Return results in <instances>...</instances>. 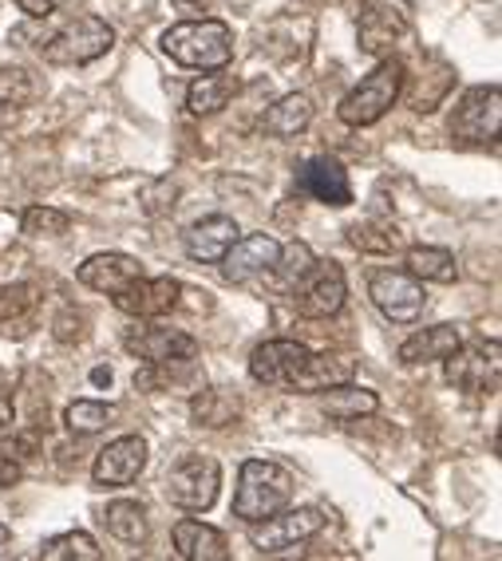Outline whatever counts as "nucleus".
Returning a JSON list of instances; mask_svg holds the SVG:
<instances>
[{
    "label": "nucleus",
    "instance_id": "obj_1",
    "mask_svg": "<svg viewBox=\"0 0 502 561\" xmlns=\"http://www.w3.org/2000/svg\"><path fill=\"white\" fill-rule=\"evenodd\" d=\"M293 502V474L289 467L273 459H246L238 471V491H233V518L262 522L270 514L285 511Z\"/></svg>",
    "mask_w": 502,
    "mask_h": 561
},
{
    "label": "nucleus",
    "instance_id": "obj_2",
    "mask_svg": "<svg viewBox=\"0 0 502 561\" xmlns=\"http://www.w3.org/2000/svg\"><path fill=\"white\" fill-rule=\"evenodd\" d=\"M162 51L171 56L179 68H198V71H214L226 68L233 60V32L230 24L210 21H182L174 28L162 32Z\"/></svg>",
    "mask_w": 502,
    "mask_h": 561
},
{
    "label": "nucleus",
    "instance_id": "obj_3",
    "mask_svg": "<svg viewBox=\"0 0 502 561\" xmlns=\"http://www.w3.org/2000/svg\"><path fill=\"white\" fill-rule=\"evenodd\" d=\"M400 91H403V64L392 60V56H384V60L344 95L336 115H341V123H349V127H372V123H380L384 115L396 107Z\"/></svg>",
    "mask_w": 502,
    "mask_h": 561
},
{
    "label": "nucleus",
    "instance_id": "obj_4",
    "mask_svg": "<svg viewBox=\"0 0 502 561\" xmlns=\"http://www.w3.org/2000/svg\"><path fill=\"white\" fill-rule=\"evenodd\" d=\"M111 48H115V28L107 21H100V16L83 12V16L68 21L56 36H48L41 44V56L52 68H80V64L107 56Z\"/></svg>",
    "mask_w": 502,
    "mask_h": 561
},
{
    "label": "nucleus",
    "instance_id": "obj_5",
    "mask_svg": "<svg viewBox=\"0 0 502 561\" xmlns=\"http://www.w3.org/2000/svg\"><path fill=\"white\" fill-rule=\"evenodd\" d=\"M218 486H221V467L214 455H182L174 462L167 479H162V494L171 506L186 514H206L218 502Z\"/></svg>",
    "mask_w": 502,
    "mask_h": 561
},
{
    "label": "nucleus",
    "instance_id": "obj_6",
    "mask_svg": "<svg viewBox=\"0 0 502 561\" xmlns=\"http://www.w3.org/2000/svg\"><path fill=\"white\" fill-rule=\"evenodd\" d=\"M289 289H293V309H297V317L329 321V317H336V312L344 309L349 280H344V270L336 261H312Z\"/></svg>",
    "mask_w": 502,
    "mask_h": 561
},
{
    "label": "nucleus",
    "instance_id": "obj_7",
    "mask_svg": "<svg viewBox=\"0 0 502 561\" xmlns=\"http://www.w3.org/2000/svg\"><path fill=\"white\" fill-rule=\"evenodd\" d=\"M123 348L139 356L142 364H151L155 376H167L174 368H194L198 360V341L182 329H127L123 332Z\"/></svg>",
    "mask_w": 502,
    "mask_h": 561
},
{
    "label": "nucleus",
    "instance_id": "obj_8",
    "mask_svg": "<svg viewBox=\"0 0 502 561\" xmlns=\"http://www.w3.org/2000/svg\"><path fill=\"white\" fill-rule=\"evenodd\" d=\"M324 511H317V506H297V511H277V514H270V518H262V522H250V546L258 553H285V550H293L297 541H309V538H317V534L324 530Z\"/></svg>",
    "mask_w": 502,
    "mask_h": 561
},
{
    "label": "nucleus",
    "instance_id": "obj_9",
    "mask_svg": "<svg viewBox=\"0 0 502 561\" xmlns=\"http://www.w3.org/2000/svg\"><path fill=\"white\" fill-rule=\"evenodd\" d=\"M502 127V88L499 83H479L467 88L455 103L452 135L459 142H494Z\"/></svg>",
    "mask_w": 502,
    "mask_h": 561
},
{
    "label": "nucleus",
    "instance_id": "obj_10",
    "mask_svg": "<svg viewBox=\"0 0 502 561\" xmlns=\"http://www.w3.org/2000/svg\"><path fill=\"white\" fill-rule=\"evenodd\" d=\"M368 297L392 324H415L423 317V309H427L423 280H415L412 273H403V270H376L372 273Z\"/></svg>",
    "mask_w": 502,
    "mask_h": 561
},
{
    "label": "nucleus",
    "instance_id": "obj_11",
    "mask_svg": "<svg viewBox=\"0 0 502 561\" xmlns=\"http://www.w3.org/2000/svg\"><path fill=\"white\" fill-rule=\"evenodd\" d=\"M277 257H282V241L273 238V233H250V238L233 241L218 265H221V277L230 280V285H250L253 277L273 273Z\"/></svg>",
    "mask_w": 502,
    "mask_h": 561
},
{
    "label": "nucleus",
    "instance_id": "obj_12",
    "mask_svg": "<svg viewBox=\"0 0 502 561\" xmlns=\"http://www.w3.org/2000/svg\"><path fill=\"white\" fill-rule=\"evenodd\" d=\"M179 297H182V285L174 277H147L142 273L139 280H132L123 293H115L111 301L115 309L135 317V321H159L167 317L171 309H179Z\"/></svg>",
    "mask_w": 502,
    "mask_h": 561
},
{
    "label": "nucleus",
    "instance_id": "obj_13",
    "mask_svg": "<svg viewBox=\"0 0 502 561\" xmlns=\"http://www.w3.org/2000/svg\"><path fill=\"white\" fill-rule=\"evenodd\" d=\"M147 467V439L142 435H119L111 439L91 467V479L100 486H132Z\"/></svg>",
    "mask_w": 502,
    "mask_h": 561
},
{
    "label": "nucleus",
    "instance_id": "obj_14",
    "mask_svg": "<svg viewBox=\"0 0 502 561\" xmlns=\"http://www.w3.org/2000/svg\"><path fill=\"white\" fill-rule=\"evenodd\" d=\"M349 380H356V356H349V352H309L285 388L297 391V396H321V391Z\"/></svg>",
    "mask_w": 502,
    "mask_h": 561
},
{
    "label": "nucleus",
    "instance_id": "obj_15",
    "mask_svg": "<svg viewBox=\"0 0 502 561\" xmlns=\"http://www.w3.org/2000/svg\"><path fill=\"white\" fill-rule=\"evenodd\" d=\"M403 36H408V21H403L400 9L380 4V0L361 4V16H356V41H361L364 56H380L384 60Z\"/></svg>",
    "mask_w": 502,
    "mask_h": 561
},
{
    "label": "nucleus",
    "instance_id": "obj_16",
    "mask_svg": "<svg viewBox=\"0 0 502 561\" xmlns=\"http://www.w3.org/2000/svg\"><path fill=\"white\" fill-rule=\"evenodd\" d=\"M139 277H142V261L132 257V253H91L80 270H76V280H80L83 289L107 293V297L123 293Z\"/></svg>",
    "mask_w": 502,
    "mask_h": 561
},
{
    "label": "nucleus",
    "instance_id": "obj_17",
    "mask_svg": "<svg viewBox=\"0 0 502 561\" xmlns=\"http://www.w3.org/2000/svg\"><path fill=\"white\" fill-rule=\"evenodd\" d=\"M309 348L301 341H265L250 352V376L270 388H285L289 376L305 364Z\"/></svg>",
    "mask_w": 502,
    "mask_h": 561
},
{
    "label": "nucleus",
    "instance_id": "obj_18",
    "mask_svg": "<svg viewBox=\"0 0 502 561\" xmlns=\"http://www.w3.org/2000/svg\"><path fill=\"white\" fill-rule=\"evenodd\" d=\"M443 364H447V380L459 391L491 396V391L499 388V348H491V356L482 348H459Z\"/></svg>",
    "mask_w": 502,
    "mask_h": 561
},
{
    "label": "nucleus",
    "instance_id": "obj_19",
    "mask_svg": "<svg viewBox=\"0 0 502 561\" xmlns=\"http://www.w3.org/2000/svg\"><path fill=\"white\" fill-rule=\"evenodd\" d=\"M238 221L226 218V214H210V218L194 221L191 230H186V238H182V250H186V257L191 261H202V265H218L221 257H226V250H230L233 241H238Z\"/></svg>",
    "mask_w": 502,
    "mask_h": 561
},
{
    "label": "nucleus",
    "instance_id": "obj_20",
    "mask_svg": "<svg viewBox=\"0 0 502 561\" xmlns=\"http://www.w3.org/2000/svg\"><path fill=\"white\" fill-rule=\"evenodd\" d=\"M301 191L312 194L317 202L324 206H336L344 210L352 202V182H349V171H344L341 159H332V154H317L301 167Z\"/></svg>",
    "mask_w": 502,
    "mask_h": 561
},
{
    "label": "nucleus",
    "instance_id": "obj_21",
    "mask_svg": "<svg viewBox=\"0 0 502 561\" xmlns=\"http://www.w3.org/2000/svg\"><path fill=\"white\" fill-rule=\"evenodd\" d=\"M463 348V332L455 324H432V329H420L412 332L408 341L400 344V364L403 368H423V364H440L447 356Z\"/></svg>",
    "mask_w": 502,
    "mask_h": 561
},
{
    "label": "nucleus",
    "instance_id": "obj_22",
    "mask_svg": "<svg viewBox=\"0 0 502 561\" xmlns=\"http://www.w3.org/2000/svg\"><path fill=\"white\" fill-rule=\"evenodd\" d=\"M171 541H174V553H179L182 561H226L230 558L226 534L206 526V522H194V518L174 522Z\"/></svg>",
    "mask_w": 502,
    "mask_h": 561
},
{
    "label": "nucleus",
    "instance_id": "obj_23",
    "mask_svg": "<svg viewBox=\"0 0 502 561\" xmlns=\"http://www.w3.org/2000/svg\"><path fill=\"white\" fill-rule=\"evenodd\" d=\"M41 301H44L41 285H32V280H12V285H4V289H0V332L24 336V332L36 324Z\"/></svg>",
    "mask_w": 502,
    "mask_h": 561
},
{
    "label": "nucleus",
    "instance_id": "obj_24",
    "mask_svg": "<svg viewBox=\"0 0 502 561\" xmlns=\"http://www.w3.org/2000/svg\"><path fill=\"white\" fill-rule=\"evenodd\" d=\"M238 88L241 83L230 71V64H226V68H214V76H198V80L186 88V111L198 115V119L218 115L221 107H230V100L238 95Z\"/></svg>",
    "mask_w": 502,
    "mask_h": 561
},
{
    "label": "nucleus",
    "instance_id": "obj_25",
    "mask_svg": "<svg viewBox=\"0 0 502 561\" xmlns=\"http://www.w3.org/2000/svg\"><path fill=\"white\" fill-rule=\"evenodd\" d=\"M312 115H317V107H312L309 95L305 91H289V95H282V100L265 111L262 130L273 135V139H297L301 130H309Z\"/></svg>",
    "mask_w": 502,
    "mask_h": 561
},
{
    "label": "nucleus",
    "instance_id": "obj_26",
    "mask_svg": "<svg viewBox=\"0 0 502 561\" xmlns=\"http://www.w3.org/2000/svg\"><path fill=\"white\" fill-rule=\"evenodd\" d=\"M241 415V400L233 388H198L191 400V420L194 427H206V432H221L230 427Z\"/></svg>",
    "mask_w": 502,
    "mask_h": 561
},
{
    "label": "nucleus",
    "instance_id": "obj_27",
    "mask_svg": "<svg viewBox=\"0 0 502 561\" xmlns=\"http://www.w3.org/2000/svg\"><path fill=\"white\" fill-rule=\"evenodd\" d=\"M321 411L336 423H356L364 415H376L380 411V396L372 388H356V383H336V388L324 391Z\"/></svg>",
    "mask_w": 502,
    "mask_h": 561
},
{
    "label": "nucleus",
    "instance_id": "obj_28",
    "mask_svg": "<svg viewBox=\"0 0 502 561\" xmlns=\"http://www.w3.org/2000/svg\"><path fill=\"white\" fill-rule=\"evenodd\" d=\"M349 245L356 253H368V257H392L400 253L403 238L396 230L392 221H380V218H368V221H352L349 230Z\"/></svg>",
    "mask_w": 502,
    "mask_h": 561
},
{
    "label": "nucleus",
    "instance_id": "obj_29",
    "mask_svg": "<svg viewBox=\"0 0 502 561\" xmlns=\"http://www.w3.org/2000/svg\"><path fill=\"white\" fill-rule=\"evenodd\" d=\"M403 265H408V273H412L415 280H435V285H452V280L459 277L455 257L447 250H440V245H412L408 257H403Z\"/></svg>",
    "mask_w": 502,
    "mask_h": 561
},
{
    "label": "nucleus",
    "instance_id": "obj_30",
    "mask_svg": "<svg viewBox=\"0 0 502 561\" xmlns=\"http://www.w3.org/2000/svg\"><path fill=\"white\" fill-rule=\"evenodd\" d=\"M103 526H107L111 538L127 541V546H142L147 541V534H151V526H147V511H142L139 502H111L107 514H103Z\"/></svg>",
    "mask_w": 502,
    "mask_h": 561
},
{
    "label": "nucleus",
    "instance_id": "obj_31",
    "mask_svg": "<svg viewBox=\"0 0 502 561\" xmlns=\"http://www.w3.org/2000/svg\"><path fill=\"white\" fill-rule=\"evenodd\" d=\"M41 558L44 561H100L103 550L100 541L91 538L83 530H68V534H56L41 546Z\"/></svg>",
    "mask_w": 502,
    "mask_h": 561
},
{
    "label": "nucleus",
    "instance_id": "obj_32",
    "mask_svg": "<svg viewBox=\"0 0 502 561\" xmlns=\"http://www.w3.org/2000/svg\"><path fill=\"white\" fill-rule=\"evenodd\" d=\"M115 415H119V408H115V403L76 400V403H68V411H64V423H68L71 435H95V432H103Z\"/></svg>",
    "mask_w": 502,
    "mask_h": 561
},
{
    "label": "nucleus",
    "instance_id": "obj_33",
    "mask_svg": "<svg viewBox=\"0 0 502 561\" xmlns=\"http://www.w3.org/2000/svg\"><path fill=\"white\" fill-rule=\"evenodd\" d=\"M41 80L28 68H21V64L0 68V103L4 107H28V103L41 100Z\"/></svg>",
    "mask_w": 502,
    "mask_h": 561
},
{
    "label": "nucleus",
    "instance_id": "obj_34",
    "mask_svg": "<svg viewBox=\"0 0 502 561\" xmlns=\"http://www.w3.org/2000/svg\"><path fill=\"white\" fill-rule=\"evenodd\" d=\"M21 226L28 238H64L71 230V218L56 206H28Z\"/></svg>",
    "mask_w": 502,
    "mask_h": 561
},
{
    "label": "nucleus",
    "instance_id": "obj_35",
    "mask_svg": "<svg viewBox=\"0 0 502 561\" xmlns=\"http://www.w3.org/2000/svg\"><path fill=\"white\" fill-rule=\"evenodd\" d=\"M423 80H427V88H423V83H420V91H415V95H412V107L427 115V111L440 107V100H443V95H447V91H452L455 71L447 68V64H435L432 76H423Z\"/></svg>",
    "mask_w": 502,
    "mask_h": 561
},
{
    "label": "nucleus",
    "instance_id": "obj_36",
    "mask_svg": "<svg viewBox=\"0 0 502 561\" xmlns=\"http://www.w3.org/2000/svg\"><path fill=\"white\" fill-rule=\"evenodd\" d=\"M312 250L305 245V241H289V245H282V257H277V265H273V273H282L285 285H293V280L301 277L305 270L312 265Z\"/></svg>",
    "mask_w": 502,
    "mask_h": 561
},
{
    "label": "nucleus",
    "instance_id": "obj_37",
    "mask_svg": "<svg viewBox=\"0 0 502 561\" xmlns=\"http://www.w3.org/2000/svg\"><path fill=\"white\" fill-rule=\"evenodd\" d=\"M52 336L60 344H80V341H88V317L83 312H76V309H64L56 321H52Z\"/></svg>",
    "mask_w": 502,
    "mask_h": 561
},
{
    "label": "nucleus",
    "instance_id": "obj_38",
    "mask_svg": "<svg viewBox=\"0 0 502 561\" xmlns=\"http://www.w3.org/2000/svg\"><path fill=\"white\" fill-rule=\"evenodd\" d=\"M16 432V403H12V391L0 383V439Z\"/></svg>",
    "mask_w": 502,
    "mask_h": 561
},
{
    "label": "nucleus",
    "instance_id": "obj_39",
    "mask_svg": "<svg viewBox=\"0 0 502 561\" xmlns=\"http://www.w3.org/2000/svg\"><path fill=\"white\" fill-rule=\"evenodd\" d=\"M16 9H21L24 16H32V21H48L52 9H56V0H16Z\"/></svg>",
    "mask_w": 502,
    "mask_h": 561
},
{
    "label": "nucleus",
    "instance_id": "obj_40",
    "mask_svg": "<svg viewBox=\"0 0 502 561\" xmlns=\"http://www.w3.org/2000/svg\"><path fill=\"white\" fill-rule=\"evenodd\" d=\"M16 482H21V462L0 451V486H16Z\"/></svg>",
    "mask_w": 502,
    "mask_h": 561
},
{
    "label": "nucleus",
    "instance_id": "obj_41",
    "mask_svg": "<svg viewBox=\"0 0 502 561\" xmlns=\"http://www.w3.org/2000/svg\"><path fill=\"white\" fill-rule=\"evenodd\" d=\"M214 0H174V9L179 12H210Z\"/></svg>",
    "mask_w": 502,
    "mask_h": 561
},
{
    "label": "nucleus",
    "instance_id": "obj_42",
    "mask_svg": "<svg viewBox=\"0 0 502 561\" xmlns=\"http://www.w3.org/2000/svg\"><path fill=\"white\" fill-rule=\"evenodd\" d=\"M91 383H95V388H103V383H111V368H95V371H91Z\"/></svg>",
    "mask_w": 502,
    "mask_h": 561
},
{
    "label": "nucleus",
    "instance_id": "obj_43",
    "mask_svg": "<svg viewBox=\"0 0 502 561\" xmlns=\"http://www.w3.org/2000/svg\"><path fill=\"white\" fill-rule=\"evenodd\" d=\"M12 538V530H9V526H4V522H0V546H4V541H9Z\"/></svg>",
    "mask_w": 502,
    "mask_h": 561
}]
</instances>
